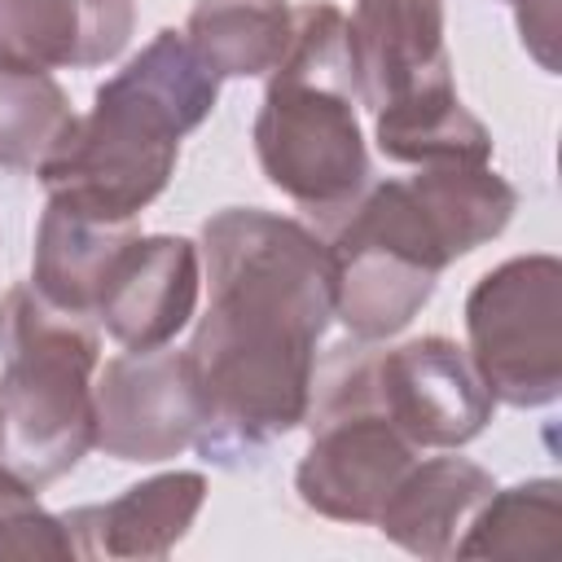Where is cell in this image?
<instances>
[{
  "label": "cell",
  "mask_w": 562,
  "mask_h": 562,
  "mask_svg": "<svg viewBox=\"0 0 562 562\" xmlns=\"http://www.w3.org/2000/svg\"><path fill=\"white\" fill-rule=\"evenodd\" d=\"M211 303L184 347L202 426L198 452L241 465L307 417L316 347L334 321L329 250L290 215L224 206L202 224Z\"/></svg>",
  "instance_id": "6da1fadb"
},
{
  "label": "cell",
  "mask_w": 562,
  "mask_h": 562,
  "mask_svg": "<svg viewBox=\"0 0 562 562\" xmlns=\"http://www.w3.org/2000/svg\"><path fill=\"white\" fill-rule=\"evenodd\" d=\"M215 97L220 79L184 31H158L97 88L92 110L75 114L61 145L40 162L48 202L110 224L136 220L167 189L180 140L206 123Z\"/></svg>",
  "instance_id": "7a4b0ae2"
},
{
  "label": "cell",
  "mask_w": 562,
  "mask_h": 562,
  "mask_svg": "<svg viewBox=\"0 0 562 562\" xmlns=\"http://www.w3.org/2000/svg\"><path fill=\"white\" fill-rule=\"evenodd\" d=\"M356 105L347 13L329 0L299 4L290 48L268 70L255 114V154L268 184L325 224L369 189V149Z\"/></svg>",
  "instance_id": "3957f363"
},
{
  "label": "cell",
  "mask_w": 562,
  "mask_h": 562,
  "mask_svg": "<svg viewBox=\"0 0 562 562\" xmlns=\"http://www.w3.org/2000/svg\"><path fill=\"white\" fill-rule=\"evenodd\" d=\"M97 325L31 281L0 294V461L35 492L97 448Z\"/></svg>",
  "instance_id": "277c9868"
},
{
  "label": "cell",
  "mask_w": 562,
  "mask_h": 562,
  "mask_svg": "<svg viewBox=\"0 0 562 562\" xmlns=\"http://www.w3.org/2000/svg\"><path fill=\"white\" fill-rule=\"evenodd\" d=\"M329 250L334 316L351 338H395L435 294L439 272L457 259L417 176L369 184L338 220Z\"/></svg>",
  "instance_id": "5b68a950"
},
{
  "label": "cell",
  "mask_w": 562,
  "mask_h": 562,
  "mask_svg": "<svg viewBox=\"0 0 562 562\" xmlns=\"http://www.w3.org/2000/svg\"><path fill=\"white\" fill-rule=\"evenodd\" d=\"M373 347L364 338L338 342L312 373L307 430L312 443L294 470L299 501L334 522H373L395 483L417 461V443L378 408Z\"/></svg>",
  "instance_id": "8992f818"
},
{
  "label": "cell",
  "mask_w": 562,
  "mask_h": 562,
  "mask_svg": "<svg viewBox=\"0 0 562 562\" xmlns=\"http://www.w3.org/2000/svg\"><path fill=\"white\" fill-rule=\"evenodd\" d=\"M470 364L492 400L544 408L562 391V263L518 255L496 263L465 294Z\"/></svg>",
  "instance_id": "52a82bcc"
},
{
  "label": "cell",
  "mask_w": 562,
  "mask_h": 562,
  "mask_svg": "<svg viewBox=\"0 0 562 562\" xmlns=\"http://www.w3.org/2000/svg\"><path fill=\"white\" fill-rule=\"evenodd\" d=\"M97 448L114 461L158 465L198 443L202 408L184 351H123L97 373Z\"/></svg>",
  "instance_id": "ba28073f"
},
{
  "label": "cell",
  "mask_w": 562,
  "mask_h": 562,
  "mask_svg": "<svg viewBox=\"0 0 562 562\" xmlns=\"http://www.w3.org/2000/svg\"><path fill=\"white\" fill-rule=\"evenodd\" d=\"M373 395L417 448H461L483 435L496 408L470 351L443 334L373 347Z\"/></svg>",
  "instance_id": "9c48e42d"
},
{
  "label": "cell",
  "mask_w": 562,
  "mask_h": 562,
  "mask_svg": "<svg viewBox=\"0 0 562 562\" xmlns=\"http://www.w3.org/2000/svg\"><path fill=\"white\" fill-rule=\"evenodd\" d=\"M202 255L198 241L176 233L132 237L114 259L105 290L97 299V325L123 351L167 347L198 312Z\"/></svg>",
  "instance_id": "30bf717a"
},
{
  "label": "cell",
  "mask_w": 562,
  "mask_h": 562,
  "mask_svg": "<svg viewBox=\"0 0 562 562\" xmlns=\"http://www.w3.org/2000/svg\"><path fill=\"white\" fill-rule=\"evenodd\" d=\"M360 105L373 114L408 92L452 83L443 0H356L347 18Z\"/></svg>",
  "instance_id": "8fae6325"
},
{
  "label": "cell",
  "mask_w": 562,
  "mask_h": 562,
  "mask_svg": "<svg viewBox=\"0 0 562 562\" xmlns=\"http://www.w3.org/2000/svg\"><path fill=\"white\" fill-rule=\"evenodd\" d=\"M136 26V0H0V66L88 70L114 61Z\"/></svg>",
  "instance_id": "7c38bea8"
},
{
  "label": "cell",
  "mask_w": 562,
  "mask_h": 562,
  "mask_svg": "<svg viewBox=\"0 0 562 562\" xmlns=\"http://www.w3.org/2000/svg\"><path fill=\"white\" fill-rule=\"evenodd\" d=\"M206 501V474L167 470L123 487L105 505H79L61 514L75 558H167L193 527Z\"/></svg>",
  "instance_id": "4fadbf2b"
},
{
  "label": "cell",
  "mask_w": 562,
  "mask_h": 562,
  "mask_svg": "<svg viewBox=\"0 0 562 562\" xmlns=\"http://www.w3.org/2000/svg\"><path fill=\"white\" fill-rule=\"evenodd\" d=\"M496 479L465 457H417L386 496L373 527L417 558H452L474 509L492 496Z\"/></svg>",
  "instance_id": "5bb4252c"
},
{
  "label": "cell",
  "mask_w": 562,
  "mask_h": 562,
  "mask_svg": "<svg viewBox=\"0 0 562 562\" xmlns=\"http://www.w3.org/2000/svg\"><path fill=\"white\" fill-rule=\"evenodd\" d=\"M132 237H136L132 220L110 224V220L79 215L61 202H48L35 228L31 285L53 307L97 321V299L105 290V277Z\"/></svg>",
  "instance_id": "9a60e30c"
},
{
  "label": "cell",
  "mask_w": 562,
  "mask_h": 562,
  "mask_svg": "<svg viewBox=\"0 0 562 562\" xmlns=\"http://www.w3.org/2000/svg\"><path fill=\"white\" fill-rule=\"evenodd\" d=\"M378 149L391 162L443 167V162H487L492 136L457 97V83H435L408 92L373 114Z\"/></svg>",
  "instance_id": "2e32d148"
},
{
  "label": "cell",
  "mask_w": 562,
  "mask_h": 562,
  "mask_svg": "<svg viewBox=\"0 0 562 562\" xmlns=\"http://www.w3.org/2000/svg\"><path fill=\"white\" fill-rule=\"evenodd\" d=\"M294 35L290 0H198L184 40L215 79L268 75Z\"/></svg>",
  "instance_id": "e0dca14e"
},
{
  "label": "cell",
  "mask_w": 562,
  "mask_h": 562,
  "mask_svg": "<svg viewBox=\"0 0 562 562\" xmlns=\"http://www.w3.org/2000/svg\"><path fill=\"white\" fill-rule=\"evenodd\" d=\"M562 549V483L527 479L492 487L452 558H553Z\"/></svg>",
  "instance_id": "ac0fdd59"
},
{
  "label": "cell",
  "mask_w": 562,
  "mask_h": 562,
  "mask_svg": "<svg viewBox=\"0 0 562 562\" xmlns=\"http://www.w3.org/2000/svg\"><path fill=\"white\" fill-rule=\"evenodd\" d=\"M70 123H75V110L53 75L0 66V167L4 171H40V162L61 145Z\"/></svg>",
  "instance_id": "d6986e66"
},
{
  "label": "cell",
  "mask_w": 562,
  "mask_h": 562,
  "mask_svg": "<svg viewBox=\"0 0 562 562\" xmlns=\"http://www.w3.org/2000/svg\"><path fill=\"white\" fill-rule=\"evenodd\" d=\"M514 4V22H518V35H522V48L540 61V70L558 75V0H509Z\"/></svg>",
  "instance_id": "ffe728a7"
},
{
  "label": "cell",
  "mask_w": 562,
  "mask_h": 562,
  "mask_svg": "<svg viewBox=\"0 0 562 562\" xmlns=\"http://www.w3.org/2000/svg\"><path fill=\"white\" fill-rule=\"evenodd\" d=\"M35 487L31 483H22L13 470H4V461H0V509L4 505H13V501H22V496H31Z\"/></svg>",
  "instance_id": "44dd1931"
}]
</instances>
